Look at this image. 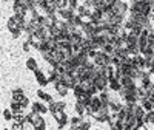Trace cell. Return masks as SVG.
<instances>
[{"mask_svg":"<svg viewBox=\"0 0 154 130\" xmlns=\"http://www.w3.org/2000/svg\"><path fill=\"white\" fill-rule=\"evenodd\" d=\"M111 12L112 16H119V17H126V12H130V5L123 0H119V2H116L112 6H111Z\"/></svg>","mask_w":154,"mask_h":130,"instance_id":"obj_1","label":"cell"},{"mask_svg":"<svg viewBox=\"0 0 154 130\" xmlns=\"http://www.w3.org/2000/svg\"><path fill=\"white\" fill-rule=\"evenodd\" d=\"M93 62L97 65V67H108V65H112V57L100 50V51H97V54L93 59Z\"/></svg>","mask_w":154,"mask_h":130,"instance_id":"obj_2","label":"cell"},{"mask_svg":"<svg viewBox=\"0 0 154 130\" xmlns=\"http://www.w3.org/2000/svg\"><path fill=\"white\" fill-rule=\"evenodd\" d=\"M93 82H94V85L97 87L99 93H100V92H105V90H109V88H108V85H109V79H108L106 76H103V74H99Z\"/></svg>","mask_w":154,"mask_h":130,"instance_id":"obj_3","label":"cell"},{"mask_svg":"<svg viewBox=\"0 0 154 130\" xmlns=\"http://www.w3.org/2000/svg\"><path fill=\"white\" fill-rule=\"evenodd\" d=\"M75 14H77V12H75V9H72V8H63V9H59V11H57L59 19L65 20V22H69Z\"/></svg>","mask_w":154,"mask_h":130,"instance_id":"obj_4","label":"cell"},{"mask_svg":"<svg viewBox=\"0 0 154 130\" xmlns=\"http://www.w3.org/2000/svg\"><path fill=\"white\" fill-rule=\"evenodd\" d=\"M34 76H35V81L38 82V85H40V87H46L48 84H49V81H48V76L40 70V68H38V70H35L34 71Z\"/></svg>","mask_w":154,"mask_h":130,"instance_id":"obj_5","label":"cell"},{"mask_svg":"<svg viewBox=\"0 0 154 130\" xmlns=\"http://www.w3.org/2000/svg\"><path fill=\"white\" fill-rule=\"evenodd\" d=\"M31 110L32 112H35V113H40V115H45L46 112H49V109L45 106V104H42V102H34L32 106H31Z\"/></svg>","mask_w":154,"mask_h":130,"instance_id":"obj_6","label":"cell"},{"mask_svg":"<svg viewBox=\"0 0 154 130\" xmlns=\"http://www.w3.org/2000/svg\"><path fill=\"white\" fill-rule=\"evenodd\" d=\"M54 88H56V92L59 93V96H62V98H65L68 95V92H69V88L63 82H56L54 84Z\"/></svg>","mask_w":154,"mask_h":130,"instance_id":"obj_7","label":"cell"},{"mask_svg":"<svg viewBox=\"0 0 154 130\" xmlns=\"http://www.w3.org/2000/svg\"><path fill=\"white\" fill-rule=\"evenodd\" d=\"M108 88H109V92H116V93H119V92H120V88H122V84H120V81L117 79V77H111V79H109V85H108Z\"/></svg>","mask_w":154,"mask_h":130,"instance_id":"obj_8","label":"cell"},{"mask_svg":"<svg viewBox=\"0 0 154 130\" xmlns=\"http://www.w3.org/2000/svg\"><path fill=\"white\" fill-rule=\"evenodd\" d=\"M35 36H37L38 39H40V41H43V42H46L48 39L51 37V36H49L48 28H43V27H40V28H38V30L35 31Z\"/></svg>","mask_w":154,"mask_h":130,"instance_id":"obj_9","label":"cell"},{"mask_svg":"<svg viewBox=\"0 0 154 130\" xmlns=\"http://www.w3.org/2000/svg\"><path fill=\"white\" fill-rule=\"evenodd\" d=\"M48 81L53 82V85H54L56 82H60V73H57L54 68H51L49 73H48Z\"/></svg>","mask_w":154,"mask_h":130,"instance_id":"obj_10","label":"cell"},{"mask_svg":"<svg viewBox=\"0 0 154 130\" xmlns=\"http://www.w3.org/2000/svg\"><path fill=\"white\" fill-rule=\"evenodd\" d=\"M74 112H75V115L83 116V115H86V107L83 106L80 101H75V104H74Z\"/></svg>","mask_w":154,"mask_h":130,"instance_id":"obj_11","label":"cell"},{"mask_svg":"<svg viewBox=\"0 0 154 130\" xmlns=\"http://www.w3.org/2000/svg\"><path fill=\"white\" fill-rule=\"evenodd\" d=\"M25 96V93H23V88H20V87H16L14 90H12V101H17V102H20V99Z\"/></svg>","mask_w":154,"mask_h":130,"instance_id":"obj_12","label":"cell"},{"mask_svg":"<svg viewBox=\"0 0 154 130\" xmlns=\"http://www.w3.org/2000/svg\"><path fill=\"white\" fill-rule=\"evenodd\" d=\"M37 96L40 98V101H45V102H53V96H51L49 93L43 92V90H37Z\"/></svg>","mask_w":154,"mask_h":130,"instance_id":"obj_13","label":"cell"},{"mask_svg":"<svg viewBox=\"0 0 154 130\" xmlns=\"http://www.w3.org/2000/svg\"><path fill=\"white\" fill-rule=\"evenodd\" d=\"M26 68H28L29 71L38 70V63H37V60H35L34 57H28V59H26Z\"/></svg>","mask_w":154,"mask_h":130,"instance_id":"obj_14","label":"cell"},{"mask_svg":"<svg viewBox=\"0 0 154 130\" xmlns=\"http://www.w3.org/2000/svg\"><path fill=\"white\" fill-rule=\"evenodd\" d=\"M9 109L12 110V113H14V115L22 113V110H23V107L20 106V102H17V101H12V99H11V106H9Z\"/></svg>","mask_w":154,"mask_h":130,"instance_id":"obj_15","label":"cell"},{"mask_svg":"<svg viewBox=\"0 0 154 130\" xmlns=\"http://www.w3.org/2000/svg\"><path fill=\"white\" fill-rule=\"evenodd\" d=\"M68 124H69V118H68L66 113H65V115H63L62 118L57 121V127H59V128H65V125H68Z\"/></svg>","mask_w":154,"mask_h":130,"instance_id":"obj_16","label":"cell"},{"mask_svg":"<svg viewBox=\"0 0 154 130\" xmlns=\"http://www.w3.org/2000/svg\"><path fill=\"white\" fill-rule=\"evenodd\" d=\"M82 121H83V116L75 115V116H72V118H69V125H79Z\"/></svg>","mask_w":154,"mask_h":130,"instance_id":"obj_17","label":"cell"},{"mask_svg":"<svg viewBox=\"0 0 154 130\" xmlns=\"http://www.w3.org/2000/svg\"><path fill=\"white\" fill-rule=\"evenodd\" d=\"M3 118H5V121H11V119H14V113H12V110H11V109L3 110Z\"/></svg>","mask_w":154,"mask_h":130,"instance_id":"obj_18","label":"cell"},{"mask_svg":"<svg viewBox=\"0 0 154 130\" xmlns=\"http://www.w3.org/2000/svg\"><path fill=\"white\" fill-rule=\"evenodd\" d=\"M79 130H91V122H89L88 119H83L79 124Z\"/></svg>","mask_w":154,"mask_h":130,"instance_id":"obj_19","label":"cell"},{"mask_svg":"<svg viewBox=\"0 0 154 130\" xmlns=\"http://www.w3.org/2000/svg\"><path fill=\"white\" fill-rule=\"evenodd\" d=\"M65 109H66V102L56 101V110H57V112H65Z\"/></svg>","mask_w":154,"mask_h":130,"instance_id":"obj_20","label":"cell"},{"mask_svg":"<svg viewBox=\"0 0 154 130\" xmlns=\"http://www.w3.org/2000/svg\"><path fill=\"white\" fill-rule=\"evenodd\" d=\"M11 130H25V124H23V122H16V121H14V124H12Z\"/></svg>","mask_w":154,"mask_h":130,"instance_id":"obj_21","label":"cell"},{"mask_svg":"<svg viewBox=\"0 0 154 130\" xmlns=\"http://www.w3.org/2000/svg\"><path fill=\"white\" fill-rule=\"evenodd\" d=\"M20 106H22L23 109H26V107L29 106V99H28L26 96H23V98L20 99Z\"/></svg>","mask_w":154,"mask_h":130,"instance_id":"obj_22","label":"cell"},{"mask_svg":"<svg viewBox=\"0 0 154 130\" xmlns=\"http://www.w3.org/2000/svg\"><path fill=\"white\" fill-rule=\"evenodd\" d=\"M22 48H23V51H25V53H29V50H31V44L25 41V42H23V47H22Z\"/></svg>","mask_w":154,"mask_h":130,"instance_id":"obj_23","label":"cell"},{"mask_svg":"<svg viewBox=\"0 0 154 130\" xmlns=\"http://www.w3.org/2000/svg\"><path fill=\"white\" fill-rule=\"evenodd\" d=\"M148 71H149L151 74H154V59L151 60V67H149V70H148Z\"/></svg>","mask_w":154,"mask_h":130,"instance_id":"obj_24","label":"cell"},{"mask_svg":"<svg viewBox=\"0 0 154 130\" xmlns=\"http://www.w3.org/2000/svg\"><path fill=\"white\" fill-rule=\"evenodd\" d=\"M69 130H79V125H69Z\"/></svg>","mask_w":154,"mask_h":130,"instance_id":"obj_25","label":"cell"},{"mask_svg":"<svg viewBox=\"0 0 154 130\" xmlns=\"http://www.w3.org/2000/svg\"><path fill=\"white\" fill-rule=\"evenodd\" d=\"M152 17H154V6H152Z\"/></svg>","mask_w":154,"mask_h":130,"instance_id":"obj_26","label":"cell"},{"mask_svg":"<svg viewBox=\"0 0 154 130\" xmlns=\"http://www.w3.org/2000/svg\"><path fill=\"white\" fill-rule=\"evenodd\" d=\"M152 50H154V45H152Z\"/></svg>","mask_w":154,"mask_h":130,"instance_id":"obj_27","label":"cell"}]
</instances>
